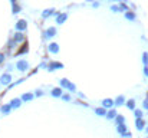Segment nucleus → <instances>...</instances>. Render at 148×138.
I'll list each match as a JSON object with an SVG mask.
<instances>
[{"label": "nucleus", "instance_id": "1", "mask_svg": "<svg viewBox=\"0 0 148 138\" xmlns=\"http://www.w3.org/2000/svg\"><path fill=\"white\" fill-rule=\"evenodd\" d=\"M60 85H62L63 88L69 89V91H76V87H75L73 84H71L69 81H66V79H62V81H60Z\"/></svg>", "mask_w": 148, "mask_h": 138}, {"label": "nucleus", "instance_id": "2", "mask_svg": "<svg viewBox=\"0 0 148 138\" xmlns=\"http://www.w3.org/2000/svg\"><path fill=\"white\" fill-rule=\"evenodd\" d=\"M26 26H27V23H26V20H19V22L16 23V30H17V32H22V30H26Z\"/></svg>", "mask_w": 148, "mask_h": 138}, {"label": "nucleus", "instance_id": "3", "mask_svg": "<svg viewBox=\"0 0 148 138\" xmlns=\"http://www.w3.org/2000/svg\"><path fill=\"white\" fill-rule=\"evenodd\" d=\"M16 66H17V69H19L20 72H25V71L29 68V65H27V62H26V60H19Z\"/></svg>", "mask_w": 148, "mask_h": 138}, {"label": "nucleus", "instance_id": "4", "mask_svg": "<svg viewBox=\"0 0 148 138\" xmlns=\"http://www.w3.org/2000/svg\"><path fill=\"white\" fill-rule=\"evenodd\" d=\"M10 81H12V76H10L9 73H4V75H1V78H0V82H1L3 85H9Z\"/></svg>", "mask_w": 148, "mask_h": 138}, {"label": "nucleus", "instance_id": "5", "mask_svg": "<svg viewBox=\"0 0 148 138\" xmlns=\"http://www.w3.org/2000/svg\"><path fill=\"white\" fill-rule=\"evenodd\" d=\"M135 125H137V130H138V131H143V130H144L145 122H144V119H143V118H138V119L135 121Z\"/></svg>", "mask_w": 148, "mask_h": 138}, {"label": "nucleus", "instance_id": "6", "mask_svg": "<svg viewBox=\"0 0 148 138\" xmlns=\"http://www.w3.org/2000/svg\"><path fill=\"white\" fill-rule=\"evenodd\" d=\"M116 131H118L119 134L125 135V133H127V127H125V124H118V127H116Z\"/></svg>", "mask_w": 148, "mask_h": 138}, {"label": "nucleus", "instance_id": "7", "mask_svg": "<svg viewBox=\"0 0 148 138\" xmlns=\"http://www.w3.org/2000/svg\"><path fill=\"white\" fill-rule=\"evenodd\" d=\"M49 52L50 53H58V52H59V46L56 45V43H50L49 45Z\"/></svg>", "mask_w": 148, "mask_h": 138}, {"label": "nucleus", "instance_id": "8", "mask_svg": "<svg viewBox=\"0 0 148 138\" xmlns=\"http://www.w3.org/2000/svg\"><path fill=\"white\" fill-rule=\"evenodd\" d=\"M25 41V36L22 35V32H17L14 35V42H23Z\"/></svg>", "mask_w": 148, "mask_h": 138}, {"label": "nucleus", "instance_id": "9", "mask_svg": "<svg viewBox=\"0 0 148 138\" xmlns=\"http://www.w3.org/2000/svg\"><path fill=\"white\" fill-rule=\"evenodd\" d=\"M102 105H103V108H111V106L114 105V102H112L111 99H103V101H102Z\"/></svg>", "mask_w": 148, "mask_h": 138}, {"label": "nucleus", "instance_id": "10", "mask_svg": "<svg viewBox=\"0 0 148 138\" xmlns=\"http://www.w3.org/2000/svg\"><path fill=\"white\" fill-rule=\"evenodd\" d=\"M55 33H56V29H55V27H49V29L46 30V36H48V38L55 36Z\"/></svg>", "mask_w": 148, "mask_h": 138}, {"label": "nucleus", "instance_id": "11", "mask_svg": "<svg viewBox=\"0 0 148 138\" xmlns=\"http://www.w3.org/2000/svg\"><path fill=\"white\" fill-rule=\"evenodd\" d=\"M127 106H128L130 109H132V111H135V101H134V99H130V101L127 102Z\"/></svg>", "mask_w": 148, "mask_h": 138}, {"label": "nucleus", "instance_id": "12", "mask_svg": "<svg viewBox=\"0 0 148 138\" xmlns=\"http://www.w3.org/2000/svg\"><path fill=\"white\" fill-rule=\"evenodd\" d=\"M95 112H97L98 115H101V117L106 115V109H105V108H97V109H95Z\"/></svg>", "mask_w": 148, "mask_h": 138}, {"label": "nucleus", "instance_id": "13", "mask_svg": "<svg viewBox=\"0 0 148 138\" xmlns=\"http://www.w3.org/2000/svg\"><path fill=\"white\" fill-rule=\"evenodd\" d=\"M52 95H53V96H62V89H60V88H55V89L52 91Z\"/></svg>", "mask_w": 148, "mask_h": 138}, {"label": "nucleus", "instance_id": "14", "mask_svg": "<svg viewBox=\"0 0 148 138\" xmlns=\"http://www.w3.org/2000/svg\"><path fill=\"white\" fill-rule=\"evenodd\" d=\"M10 105H12V108H17V106H20V99H13V101L10 102Z\"/></svg>", "mask_w": 148, "mask_h": 138}, {"label": "nucleus", "instance_id": "15", "mask_svg": "<svg viewBox=\"0 0 148 138\" xmlns=\"http://www.w3.org/2000/svg\"><path fill=\"white\" fill-rule=\"evenodd\" d=\"M112 12H119V10H125V6H112L111 7Z\"/></svg>", "mask_w": 148, "mask_h": 138}, {"label": "nucleus", "instance_id": "16", "mask_svg": "<svg viewBox=\"0 0 148 138\" xmlns=\"http://www.w3.org/2000/svg\"><path fill=\"white\" fill-rule=\"evenodd\" d=\"M58 68H62V63H52L49 66V71H55V69H58Z\"/></svg>", "mask_w": 148, "mask_h": 138}, {"label": "nucleus", "instance_id": "17", "mask_svg": "<svg viewBox=\"0 0 148 138\" xmlns=\"http://www.w3.org/2000/svg\"><path fill=\"white\" fill-rule=\"evenodd\" d=\"M143 62H144V66H148V53L147 52L143 53Z\"/></svg>", "mask_w": 148, "mask_h": 138}, {"label": "nucleus", "instance_id": "18", "mask_svg": "<svg viewBox=\"0 0 148 138\" xmlns=\"http://www.w3.org/2000/svg\"><path fill=\"white\" fill-rule=\"evenodd\" d=\"M66 17H68V16H66L65 13H63V14H60V16H58V23H63V22L66 20Z\"/></svg>", "mask_w": 148, "mask_h": 138}, {"label": "nucleus", "instance_id": "19", "mask_svg": "<svg viewBox=\"0 0 148 138\" xmlns=\"http://www.w3.org/2000/svg\"><path fill=\"white\" fill-rule=\"evenodd\" d=\"M32 98H33V95H32V93H25V95L22 96V99H23V101H30Z\"/></svg>", "mask_w": 148, "mask_h": 138}, {"label": "nucleus", "instance_id": "20", "mask_svg": "<svg viewBox=\"0 0 148 138\" xmlns=\"http://www.w3.org/2000/svg\"><path fill=\"white\" fill-rule=\"evenodd\" d=\"M134 114H135V118H137V119H138V118H143V111H141V109H135Z\"/></svg>", "mask_w": 148, "mask_h": 138}, {"label": "nucleus", "instance_id": "21", "mask_svg": "<svg viewBox=\"0 0 148 138\" xmlns=\"http://www.w3.org/2000/svg\"><path fill=\"white\" fill-rule=\"evenodd\" d=\"M125 17H127V19L134 20V19H135V14H134V13H131V12H127V13H125Z\"/></svg>", "mask_w": 148, "mask_h": 138}, {"label": "nucleus", "instance_id": "22", "mask_svg": "<svg viewBox=\"0 0 148 138\" xmlns=\"http://www.w3.org/2000/svg\"><path fill=\"white\" fill-rule=\"evenodd\" d=\"M115 102H116V105H122V104L125 102V99H124V96H118Z\"/></svg>", "mask_w": 148, "mask_h": 138}, {"label": "nucleus", "instance_id": "23", "mask_svg": "<svg viewBox=\"0 0 148 138\" xmlns=\"http://www.w3.org/2000/svg\"><path fill=\"white\" fill-rule=\"evenodd\" d=\"M106 117H108L109 119H114V118L116 117V114H115V111H109V112L106 114Z\"/></svg>", "mask_w": 148, "mask_h": 138}, {"label": "nucleus", "instance_id": "24", "mask_svg": "<svg viewBox=\"0 0 148 138\" xmlns=\"http://www.w3.org/2000/svg\"><path fill=\"white\" fill-rule=\"evenodd\" d=\"M10 108H12V105H4V106H1V112H9L10 111Z\"/></svg>", "mask_w": 148, "mask_h": 138}, {"label": "nucleus", "instance_id": "25", "mask_svg": "<svg viewBox=\"0 0 148 138\" xmlns=\"http://www.w3.org/2000/svg\"><path fill=\"white\" fill-rule=\"evenodd\" d=\"M52 12H53L52 9H50V10H45V12H43V17H48V16H50V14H52Z\"/></svg>", "mask_w": 148, "mask_h": 138}, {"label": "nucleus", "instance_id": "26", "mask_svg": "<svg viewBox=\"0 0 148 138\" xmlns=\"http://www.w3.org/2000/svg\"><path fill=\"white\" fill-rule=\"evenodd\" d=\"M116 122H118V124H124V117L118 115V117H116Z\"/></svg>", "mask_w": 148, "mask_h": 138}, {"label": "nucleus", "instance_id": "27", "mask_svg": "<svg viewBox=\"0 0 148 138\" xmlns=\"http://www.w3.org/2000/svg\"><path fill=\"white\" fill-rule=\"evenodd\" d=\"M13 12H14V13H17V12H19V6H16V4H14V6H13Z\"/></svg>", "mask_w": 148, "mask_h": 138}, {"label": "nucleus", "instance_id": "28", "mask_svg": "<svg viewBox=\"0 0 148 138\" xmlns=\"http://www.w3.org/2000/svg\"><path fill=\"white\" fill-rule=\"evenodd\" d=\"M144 75L148 76V66H144Z\"/></svg>", "mask_w": 148, "mask_h": 138}, {"label": "nucleus", "instance_id": "29", "mask_svg": "<svg viewBox=\"0 0 148 138\" xmlns=\"http://www.w3.org/2000/svg\"><path fill=\"white\" fill-rule=\"evenodd\" d=\"M62 98H63V99H65V101H69V99H71V96H69V95H63V96H62Z\"/></svg>", "mask_w": 148, "mask_h": 138}, {"label": "nucleus", "instance_id": "30", "mask_svg": "<svg viewBox=\"0 0 148 138\" xmlns=\"http://www.w3.org/2000/svg\"><path fill=\"white\" fill-rule=\"evenodd\" d=\"M3 59H4V55H3V53H0V63L3 62Z\"/></svg>", "mask_w": 148, "mask_h": 138}, {"label": "nucleus", "instance_id": "31", "mask_svg": "<svg viewBox=\"0 0 148 138\" xmlns=\"http://www.w3.org/2000/svg\"><path fill=\"white\" fill-rule=\"evenodd\" d=\"M144 108H147L148 109V99H145V102H144Z\"/></svg>", "mask_w": 148, "mask_h": 138}, {"label": "nucleus", "instance_id": "32", "mask_svg": "<svg viewBox=\"0 0 148 138\" xmlns=\"http://www.w3.org/2000/svg\"><path fill=\"white\" fill-rule=\"evenodd\" d=\"M147 138H148V137H147Z\"/></svg>", "mask_w": 148, "mask_h": 138}]
</instances>
